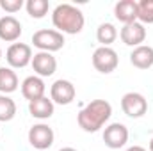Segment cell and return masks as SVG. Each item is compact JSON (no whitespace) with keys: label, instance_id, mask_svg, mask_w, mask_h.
I'll use <instances>...</instances> for the list:
<instances>
[{"label":"cell","instance_id":"9","mask_svg":"<svg viewBox=\"0 0 153 151\" xmlns=\"http://www.w3.org/2000/svg\"><path fill=\"white\" fill-rule=\"evenodd\" d=\"M128 128L123 123H111L103 130V142L111 150H119L128 142Z\"/></svg>","mask_w":153,"mask_h":151},{"label":"cell","instance_id":"18","mask_svg":"<svg viewBox=\"0 0 153 151\" xmlns=\"http://www.w3.org/2000/svg\"><path fill=\"white\" fill-rule=\"evenodd\" d=\"M117 38V30L112 23H102L98 29H96V39L98 43H102V46H111Z\"/></svg>","mask_w":153,"mask_h":151},{"label":"cell","instance_id":"25","mask_svg":"<svg viewBox=\"0 0 153 151\" xmlns=\"http://www.w3.org/2000/svg\"><path fill=\"white\" fill-rule=\"evenodd\" d=\"M150 151H153V137H152V141H150Z\"/></svg>","mask_w":153,"mask_h":151},{"label":"cell","instance_id":"16","mask_svg":"<svg viewBox=\"0 0 153 151\" xmlns=\"http://www.w3.org/2000/svg\"><path fill=\"white\" fill-rule=\"evenodd\" d=\"M53 110H55V105L46 96H43L39 100H34V101H29V112H30L32 117H36V119H41V121L43 119H48V117L53 115Z\"/></svg>","mask_w":153,"mask_h":151},{"label":"cell","instance_id":"11","mask_svg":"<svg viewBox=\"0 0 153 151\" xmlns=\"http://www.w3.org/2000/svg\"><path fill=\"white\" fill-rule=\"evenodd\" d=\"M119 38L121 41L126 44V46H141L146 39V29L143 23L139 21H134V23H126L123 25L121 32H119Z\"/></svg>","mask_w":153,"mask_h":151},{"label":"cell","instance_id":"14","mask_svg":"<svg viewBox=\"0 0 153 151\" xmlns=\"http://www.w3.org/2000/svg\"><path fill=\"white\" fill-rule=\"evenodd\" d=\"M114 16L123 25L137 21V2L135 0H119L114 5Z\"/></svg>","mask_w":153,"mask_h":151},{"label":"cell","instance_id":"15","mask_svg":"<svg viewBox=\"0 0 153 151\" xmlns=\"http://www.w3.org/2000/svg\"><path fill=\"white\" fill-rule=\"evenodd\" d=\"M130 62L137 70H148L153 66V48L148 44L135 46L130 53Z\"/></svg>","mask_w":153,"mask_h":151},{"label":"cell","instance_id":"24","mask_svg":"<svg viewBox=\"0 0 153 151\" xmlns=\"http://www.w3.org/2000/svg\"><path fill=\"white\" fill-rule=\"evenodd\" d=\"M59 151H76V150H75V148H70V146H68V148H61Z\"/></svg>","mask_w":153,"mask_h":151},{"label":"cell","instance_id":"1","mask_svg":"<svg viewBox=\"0 0 153 151\" xmlns=\"http://www.w3.org/2000/svg\"><path fill=\"white\" fill-rule=\"evenodd\" d=\"M111 115H112V105L107 100H93L80 109L76 115V123L84 132L94 133L100 128H103V124L111 119Z\"/></svg>","mask_w":153,"mask_h":151},{"label":"cell","instance_id":"13","mask_svg":"<svg viewBox=\"0 0 153 151\" xmlns=\"http://www.w3.org/2000/svg\"><path fill=\"white\" fill-rule=\"evenodd\" d=\"M20 36H22V23L11 14L2 16L0 18V39L5 43H14L20 39Z\"/></svg>","mask_w":153,"mask_h":151},{"label":"cell","instance_id":"20","mask_svg":"<svg viewBox=\"0 0 153 151\" xmlns=\"http://www.w3.org/2000/svg\"><path fill=\"white\" fill-rule=\"evenodd\" d=\"M25 9H27L29 16H32L36 20H41V18L46 16V13L50 9V4H48V0H27Z\"/></svg>","mask_w":153,"mask_h":151},{"label":"cell","instance_id":"5","mask_svg":"<svg viewBox=\"0 0 153 151\" xmlns=\"http://www.w3.org/2000/svg\"><path fill=\"white\" fill-rule=\"evenodd\" d=\"M32 48L25 43H13L5 52V61L9 68H25L32 62Z\"/></svg>","mask_w":153,"mask_h":151},{"label":"cell","instance_id":"17","mask_svg":"<svg viewBox=\"0 0 153 151\" xmlns=\"http://www.w3.org/2000/svg\"><path fill=\"white\" fill-rule=\"evenodd\" d=\"M20 82H18V75L14 73L13 68L9 66H2L0 68V94H11L18 89Z\"/></svg>","mask_w":153,"mask_h":151},{"label":"cell","instance_id":"23","mask_svg":"<svg viewBox=\"0 0 153 151\" xmlns=\"http://www.w3.org/2000/svg\"><path fill=\"white\" fill-rule=\"evenodd\" d=\"M126 151H148V150H144L143 146H130Z\"/></svg>","mask_w":153,"mask_h":151},{"label":"cell","instance_id":"10","mask_svg":"<svg viewBox=\"0 0 153 151\" xmlns=\"http://www.w3.org/2000/svg\"><path fill=\"white\" fill-rule=\"evenodd\" d=\"M30 66H32L34 73L38 76H41V78L52 76L55 73V70H57V59L52 53H48V52H38V53H34Z\"/></svg>","mask_w":153,"mask_h":151},{"label":"cell","instance_id":"6","mask_svg":"<svg viewBox=\"0 0 153 151\" xmlns=\"http://www.w3.org/2000/svg\"><path fill=\"white\" fill-rule=\"evenodd\" d=\"M121 109L132 119H139L148 112V101L141 93H126L121 98Z\"/></svg>","mask_w":153,"mask_h":151},{"label":"cell","instance_id":"3","mask_svg":"<svg viewBox=\"0 0 153 151\" xmlns=\"http://www.w3.org/2000/svg\"><path fill=\"white\" fill-rule=\"evenodd\" d=\"M32 43L39 52L53 53V52H59L66 41H64V34H61L53 29H41L32 34Z\"/></svg>","mask_w":153,"mask_h":151},{"label":"cell","instance_id":"7","mask_svg":"<svg viewBox=\"0 0 153 151\" xmlns=\"http://www.w3.org/2000/svg\"><path fill=\"white\" fill-rule=\"evenodd\" d=\"M75 96H76V89L70 80L59 78L50 87V100L53 101V105L55 103L57 105H70V103H73Z\"/></svg>","mask_w":153,"mask_h":151},{"label":"cell","instance_id":"8","mask_svg":"<svg viewBox=\"0 0 153 151\" xmlns=\"http://www.w3.org/2000/svg\"><path fill=\"white\" fill-rule=\"evenodd\" d=\"M27 137H29V142H30L32 148H36V150H39V151H45L53 144L55 133H53V130H52L48 124L38 123V124H34V126L29 130V135H27Z\"/></svg>","mask_w":153,"mask_h":151},{"label":"cell","instance_id":"22","mask_svg":"<svg viewBox=\"0 0 153 151\" xmlns=\"http://www.w3.org/2000/svg\"><path fill=\"white\" fill-rule=\"evenodd\" d=\"M0 7L13 16L14 13H18L23 7V0H0Z\"/></svg>","mask_w":153,"mask_h":151},{"label":"cell","instance_id":"2","mask_svg":"<svg viewBox=\"0 0 153 151\" xmlns=\"http://www.w3.org/2000/svg\"><path fill=\"white\" fill-rule=\"evenodd\" d=\"M52 23H53L57 32L73 36V34L82 32V29L85 25V18H84V13L75 5L59 4L52 13Z\"/></svg>","mask_w":153,"mask_h":151},{"label":"cell","instance_id":"21","mask_svg":"<svg viewBox=\"0 0 153 151\" xmlns=\"http://www.w3.org/2000/svg\"><path fill=\"white\" fill-rule=\"evenodd\" d=\"M137 20L139 23H153V0H141L137 2Z\"/></svg>","mask_w":153,"mask_h":151},{"label":"cell","instance_id":"12","mask_svg":"<svg viewBox=\"0 0 153 151\" xmlns=\"http://www.w3.org/2000/svg\"><path fill=\"white\" fill-rule=\"evenodd\" d=\"M45 91H46V85L43 82V78L38 75H30L27 76L23 82H22V94L25 100L29 101H34L45 96Z\"/></svg>","mask_w":153,"mask_h":151},{"label":"cell","instance_id":"4","mask_svg":"<svg viewBox=\"0 0 153 151\" xmlns=\"http://www.w3.org/2000/svg\"><path fill=\"white\" fill-rule=\"evenodd\" d=\"M119 64V57L116 53V50H112L111 46H100L94 50L93 53V66L96 71L103 73V75H109L112 73Z\"/></svg>","mask_w":153,"mask_h":151},{"label":"cell","instance_id":"26","mask_svg":"<svg viewBox=\"0 0 153 151\" xmlns=\"http://www.w3.org/2000/svg\"><path fill=\"white\" fill-rule=\"evenodd\" d=\"M0 59H2V50H0Z\"/></svg>","mask_w":153,"mask_h":151},{"label":"cell","instance_id":"19","mask_svg":"<svg viewBox=\"0 0 153 151\" xmlns=\"http://www.w3.org/2000/svg\"><path fill=\"white\" fill-rule=\"evenodd\" d=\"M16 115V103L11 96L0 94V123H7Z\"/></svg>","mask_w":153,"mask_h":151}]
</instances>
